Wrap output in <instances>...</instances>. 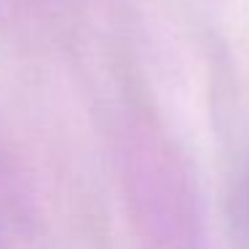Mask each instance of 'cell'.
Masks as SVG:
<instances>
[]
</instances>
